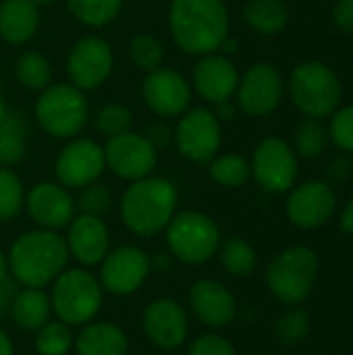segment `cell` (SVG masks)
I'll list each match as a JSON object with an SVG mask.
<instances>
[{"mask_svg":"<svg viewBox=\"0 0 353 355\" xmlns=\"http://www.w3.org/2000/svg\"><path fill=\"white\" fill-rule=\"evenodd\" d=\"M8 272L23 287L44 289L67 268L69 248L58 231L33 229L19 235L8 254Z\"/></svg>","mask_w":353,"mask_h":355,"instance_id":"obj_2","label":"cell"},{"mask_svg":"<svg viewBox=\"0 0 353 355\" xmlns=\"http://www.w3.org/2000/svg\"><path fill=\"white\" fill-rule=\"evenodd\" d=\"M353 171V162L347 158V156H337L331 166H329V179L335 181V183H341L345 181Z\"/></svg>","mask_w":353,"mask_h":355,"instance_id":"obj_43","label":"cell"},{"mask_svg":"<svg viewBox=\"0 0 353 355\" xmlns=\"http://www.w3.org/2000/svg\"><path fill=\"white\" fill-rule=\"evenodd\" d=\"M310 314L304 308H289L275 322V335L283 345H300L310 335Z\"/></svg>","mask_w":353,"mask_h":355,"instance_id":"obj_35","label":"cell"},{"mask_svg":"<svg viewBox=\"0 0 353 355\" xmlns=\"http://www.w3.org/2000/svg\"><path fill=\"white\" fill-rule=\"evenodd\" d=\"M25 208V187L17 173L0 166V220H12Z\"/></svg>","mask_w":353,"mask_h":355,"instance_id":"obj_33","label":"cell"},{"mask_svg":"<svg viewBox=\"0 0 353 355\" xmlns=\"http://www.w3.org/2000/svg\"><path fill=\"white\" fill-rule=\"evenodd\" d=\"M35 6H44V4H52V2H56V0H31Z\"/></svg>","mask_w":353,"mask_h":355,"instance_id":"obj_51","label":"cell"},{"mask_svg":"<svg viewBox=\"0 0 353 355\" xmlns=\"http://www.w3.org/2000/svg\"><path fill=\"white\" fill-rule=\"evenodd\" d=\"M208 171L212 181L223 187H241L252 177V166L241 154L214 156L208 162Z\"/></svg>","mask_w":353,"mask_h":355,"instance_id":"obj_31","label":"cell"},{"mask_svg":"<svg viewBox=\"0 0 353 355\" xmlns=\"http://www.w3.org/2000/svg\"><path fill=\"white\" fill-rule=\"evenodd\" d=\"M104 302L100 279L85 268H64L52 283L50 304L58 320L83 327L96 318Z\"/></svg>","mask_w":353,"mask_h":355,"instance_id":"obj_4","label":"cell"},{"mask_svg":"<svg viewBox=\"0 0 353 355\" xmlns=\"http://www.w3.org/2000/svg\"><path fill=\"white\" fill-rule=\"evenodd\" d=\"M67 8L87 27H104L119 17L123 0H67Z\"/></svg>","mask_w":353,"mask_h":355,"instance_id":"obj_30","label":"cell"},{"mask_svg":"<svg viewBox=\"0 0 353 355\" xmlns=\"http://www.w3.org/2000/svg\"><path fill=\"white\" fill-rule=\"evenodd\" d=\"M56 179L67 189H83L96 183L106 171L104 148L89 137H73L58 152Z\"/></svg>","mask_w":353,"mask_h":355,"instance_id":"obj_13","label":"cell"},{"mask_svg":"<svg viewBox=\"0 0 353 355\" xmlns=\"http://www.w3.org/2000/svg\"><path fill=\"white\" fill-rule=\"evenodd\" d=\"M29 125L21 112H10L0 123V166H15L27 154Z\"/></svg>","mask_w":353,"mask_h":355,"instance_id":"obj_26","label":"cell"},{"mask_svg":"<svg viewBox=\"0 0 353 355\" xmlns=\"http://www.w3.org/2000/svg\"><path fill=\"white\" fill-rule=\"evenodd\" d=\"M75 345L71 327L62 320H48L35 331V352L40 355H67Z\"/></svg>","mask_w":353,"mask_h":355,"instance_id":"obj_32","label":"cell"},{"mask_svg":"<svg viewBox=\"0 0 353 355\" xmlns=\"http://www.w3.org/2000/svg\"><path fill=\"white\" fill-rule=\"evenodd\" d=\"M179 191L164 177H144L133 181L121 198V218L127 231L137 237H154L166 229L177 214Z\"/></svg>","mask_w":353,"mask_h":355,"instance_id":"obj_3","label":"cell"},{"mask_svg":"<svg viewBox=\"0 0 353 355\" xmlns=\"http://www.w3.org/2000/svg\"><path fill=\"white\" fill-rule=\"evenodd\" d=\"M129 56L133 60V64L146 73L162 67V60H164V48L162 44L150 35V33H137L131 37V44H129Z\"/></svg>","mask_w":353,"mask_h":355,"instance_id":"obj_36","label":"cell"},{"mask_svg":"<svg viewBox=\"0 0 353 355\" xmlns=\"http://www.w3.org/2000/svg\"><path fill=\"white\" fill-rule=\"evenodd\" d=\"M104 162L112 175L133 183L154 173L158 164V150L141 133L127 131L106 141Z\"/></svg>","mask_w":353,"mask_h":355,"instance_id":"obj_12","label":"cell"},{"mask_svg":"<svg viewBox=\"0 0 353 355\" xmlns=\"http://www.w3.org/2000/svg\"><path fill=\"white\" fill-rule=\"evenodd\" d=\"M8 316L12 318V322L19 329L35 333L52 316L50 295L44 289H35V287L17 289V293L12 297V304H10V314Z\"/></svg>","mask_w":353,"mask_h":355,"instance_id":"obj_25","label":"cell"},{"mask_svg":"<svg viewBox=\"0 0 353 355\" xmlns=\"http://www.w3.org/2000/svg\"><path fill=\"white\" fill-rule=\"evenodd\" d=\"M189 308L208 329H225L237 314V302L231 289L216 279H198L189 287Z\"/></svg>","mask_w":353,"mask_h":355,"instance_id":"obj_20","label":"cell"},{"mask_svg":"<svg viewBox=\"0 0 353 355\" xmlns=\"http://www.w3.org/2000/svg\"><path fill=\"white\" fill-rule=\"evenodd\" d=\"M6 279H8V258H6V254L0 250V283L6 281Z\"/></svg>","mask_w":353,"mask_h":355,"instance_id":"obj_49","label":"cell"},{"mask_svg":"<svg viewBox=\"0 0 353 355\" xmlns=\"http://www.w3.org/2000/svg\"><path fill=\"white\" fill-rule=\"evenodd\" d=\"M169 29L179 50L193 56L212 54L229 35V10L223 0H173Z\"/></svg>","mask_w":353,"mask_h":355,"instance_id":"obj_1","label":"cell"},{"mask_svg":"<svg viewBox=\"0 0 353 355\" xmlns=\"http://www.w3.org/2000/svg\"><path fill=\"white\" fill-rule=\"evenodd\" d=\"M331 135L341 150L353 152V106L341 108L331 123Z\"/></svg>","mask_w":353,"mask_h":355,"instance_id":"obj_40","label":"cell"},{"mask_svg":"<svg viewBox=\"0 0 353 355\" xmlns=\"http://www.w3.org/2000/svg\"><path fill=\"white\" fill-rule=\"evenodd\" d=\"M289 92L295 106L312 119L331 114L341 100L339 77L322 62L300 64L291 73Z\"/></svg>","mask_w":353,"mask_h":355,"instance_id":"obj_8","label":"cell"},{"mask_svg":"<svg viewBox=\"0 0 353 355\" xmlns=\"http://www.w3.org/2000/svg\"><path fill=\"white\" fill-rule=\"evenodd\" d=\"M175 146L181 156L191 162L208 164L221 148L223 129L218 116L208 108H193L183 112L175 127Z\"/></svg>","mask_w":353,"mask_h":355,"instance_id":"obj_10","label":"cell"},{"mask_svg":"<svg viewBox=\"0 0 353 355\" xmlns=\"http://www.w3.org/2000/svg\"><path fill=\"white\" fill-rule=\"evenodd\" d=\"M144 137L156 148V150H162L166 148L173 139H175V129L166 123V121H154L146 127V133Z\"/></svg>","mask_w":353,"mask_h":355,"instance_id":"obj_41","label":"cell"},{"mask_svg":"<svg viewBox=\"0 0 353 355\" xmlns=\"http://www.w3.org/2000/svg\"><path fill=\"white\" fill-rule=\"evenodd\" d=\"M283 98V79L268 62L252 64L237 85V100L243 112L252 116H266L275 112Z\"/></svg>","mask_w":353,"mask_h":355,"instance_id":"obj_18","label":"cell"},{"mask_svg":"<svg viewBox=\"0 0 353 355\" xmlns=\"http://www.w3.org/2000/svg\"><path fill=\"white\" fill-rule=\"evenodd\" d=\"M166 248L173 258L183 264L200 266L210 262L221 248V229L204 212H177L164 229Z\"/></svg>","mask_w":353,"mask_h":355,"instance_id":"obj_7","label":"cell"},{"mask_svg":"<svg viewBox=\"0 0 353 355\" xmlns=\"http://www.w3.org/2000/svg\"><path fill=\"white\" fill-rule=\"evenodd\" d=\"M64 241L69 248V256H73L81 266H96L110 252V231L102 216L81 212L75 214V218L67 227Z\"/></svg>","mask_w":353,"mask_h":355,"instance_id":"obj_21","label":"cell"},{"mask_svg":"<svg viewBox=\"0 0 353 355\" xmlns=\"http://www.w3.org/2000/svg\"><path fill=\"white\" fill-rule=\"evenodd\" d=\"M193 89L210 104L229 100L239 85V73L235 64L221 54H204L193 67Z\"/></svg>","mask_w":353,"mask_h":355,"instance_id":"obj_22","label":"cell"},{"mask_svg":"<svg viewBox=\"0 0 353 355\" xmlns=\"http://www.w3.org/2000/svg\"><path fill=\"white\" fill-rule=\"evenodd\" d=\"M318 279V256L308 245H293L273 258L266 268L268 291L287 306H300L310 297Z\"/></svg>","mask_w":353,"mask_h":355,"instance_id":"obj_5","label":"cell"},{"mask_svg":"<svg viewBox=\"0 0 353 355\" xmlns=\"http://www.w3.org/2000/svg\"><path fill=\"white\" fill-rule=\"evenodd\" d=\"M218 258H221L223 268L233 277H250L258 264L256 250L243 237H229L221 241Z\"/></svg>","mask_w":353,"mask_h":355,"instance_id":"obj_28","label":"cell"},{"mask_svg":"<svg viewBox=\"0 0 353 355\" xmlns=\"http://www.w3.org/2000/svg\"><path fill=\"white\" fill-rule=\"evenodd\" d=\"M33 112L42 131L56 139L77 137L89 119L87 100L73 83H50L40 92Z\"/></svg>","mask_w":353,"mask_h":355,"instance_id":"obj_6","label":"cell"},{"mask_svg":"<svg viewBox=\"0 0 353 355\" xmlns=\"http://www.w3.org/2000/svg\"><path fill=\"white\" fill-rule=\"evenodd\" d=\"M187 355H237V352L231 345V341H227L223 335L206 333L189 345Z\"/></svg>","mask_w":353,"mask_h":355,"instance_id":"obj_39","label":"cell"},{"mask_svg":"<svg viewBox=\"0 0 353 355\" xmlns=\"http://www.w3.org/2000/svg\"><path fill=\"white\" fill-rule=\"evenodd\" d=\"M141 329L148 341L162 349L173 352L179 349L189 335V320L185 308L173 297L152 300L141 314Z\"/></svg>","mask_w":353,"mask_h":355,"instance_id":"obj_15","label":"cell"},{"mask_svg":"<svg viewBox=\"0 0 353 355\" xmlns=\"http://www.w3.org/2000/svg\"><path fill=\"white\" fill-rule=\"evenodd\" d=\"M295 148L304 158H318L327 148V129L318 119H306L295 131Z\"/></svg>","mask_w":353,"mask_h":355,"instance_id":"obj_37","label":"cell"},{"mask_svg":"<svg viewBox=\"0 0 353 355\" xmlns=\"http://www.w3.org/2000/svg\"><path fill=\"white\" fill-rule=\"evenodd\" d=\"M243 19L254 31L275 35L285 29L289 12L281 0H250L243 8Z\"/></svg>","mask_w":353,"mask_h":355,"instance_id":"obj_27","label":"cell"},{"mask_svg":"<svg viewBox=\"0 0 353 355\" xmlns=\"http://www.w3.org/2000/svg\"><path fill=\"white\" fill-rule=\"evenodd\" d=\"M25 208L40 229L60 231L71 225L77 214L75 198L60 183L42 181L25 193Z\"/></svg>","mask_w":353,"mask_h":355,"instance_id":"obj_17","label":"cell"},{"mask_svg":"<svg viewBox=\"0 0 353 355\" xmlns=\"http://www.w3.org/2000/svg\"><path fill=\"white\" fill-rule=\"evenodd\" d=\"M150 254L139 245H119L106 254L100 262V285L104 291L127 297L133 295L150 277Z\"/></svg>","mask_w":353,"mask_h":355,"instance_id":"obj_9","label":"cell"},{"mask_svg":"<svg viewBox=\"0 0 353 355\" xmlns=\"http://www.w3.org/2000/svg\"><path fill=\"white\" fill-rule=\"evenodd\" d=\"M337 208V196L322 181H308L287 198V218L300 229L322 227Z\"/></svg>","mask_w":353,"mask_h":355,"instance_id":"obj_19","label":"cell"},{"mask_svg":"<svg viewBox=\"0 0 353 355\" xmlns=\"http://www.w3.org/2000/svg\"><path fill=\"white\" fill-rule=\"evenodd\" d=\"M333 19L339 29L353 33V0H339L333 10Z\"/></svg>","mask_w":353,"mask_h":355,"instance_id":"obj_42","label":"cell"},{"mask_svg":"<svg viewBox=\"0 0 353 355\" xmlns=\"http://www.w3.org/2000/svg\"><path fill=\"white\" fill-rule=\"evenodd\" d=\"M214 114L218 116V121H231L235 116V108H233V104L229 100H225V102L216 104V112Z\"/></svg>","mask_w":353,"mask_h":355,"instance_id":"obj_46","label":"cell"},{"mask_svg":"<svg viewBox=\"0 0 353 355\" xmlns=\"http://www.w3.org/2000/svg\"><path fill=\"white\" fill-rule=\"evenodd\" d=\"M252 177L268 193H283L293 187L298 177V160L291 146L281 137L262 139L250 162Z\"/></svg>","mask_w":353,"mask_h":355,"instance_id":"obj_11","label":"cell"},{"mask_svg":"<svg viewBox=\"0 0 353 355\" xmlns=\"http://www.w3.org/2000/svg\"><path fill=\"white\" fill-rule=\"evenodd\" d=\"M141 98L146 106L158 116H179L191 102V85L187 79L169 67L150 71L141 83Z\"/></svg>","mask_w":353,"mask_h":355,"instance_id":"obj_16","label":"cell"},{"mask_svg":"<svg viewBox=\"0 0 353 355\" xmlns=\"http://www.w3.org/2000/svg\"><path fill=\"white\" fill-rule=\"evenodd\" d=\"M127 355H139V354H127Z\"/></svg>","mask_w":353,"mask_h":355,"instance_id":"obj_52","label":"cell"},{"mask_svg":"<svg viewBox=\"0 0 353 355\" xmlns=\"http://www.w3.org/2000/svg\"><path fill=\"white\" fill-rule=\"evenodd\" d=\"M40 25V10L31 0H2L0 2V37L6 44L29 42Z\"/></svg>","mask_w":353,"mask_h":355,"instance_id":"obj_24","label":"cell"},{"mask_svg":"<svg viewBox=\"0 0 353 355\" xmlns=\"http://www.w3.org/2000/svg\"><path fill=\"white\" fill-rule=\"evenodd\" d=\"M112 48L106 40L85 35L73 44L67 56L69 81L81 92L100 87L112 73Z\"/></svg>","mask_w":353,"mask_h":355,"instance_id":"obj_14","label":"cell"},{"mask_svg":"<svg viewBox=\"0 0 353 355\" xmlns=\"http://www.w3.org/2000/svg\"><path fill=\"white\" fill-rule=\"evenodd\" d=\"M17 293V285L12 281H2L0 283V322L10 314V304H12V297Z\"/></svg>","mask_w":353,"mask_h":355,"instance_id":"obj_44","label":"cell"},{"mask_svg":"<svg viewBox=\"0 0 353 355\" xmlns=\"http://www.w3.org/2000/svg\"><path fill=\"white\" fill-rule=\"evenodd\" d=\"M77 210L81 214H92V216H102L112 208V191L102 185V183H92L81 189L79 198L75 200Z\"/></svg>","mask_w":353,"mask_h":355,"instance_id":"obj_38","label":"cell"},{"mask_svg":"<svg viewBox=\"0 0 353 355\" xmlns=\"http://www.w3.org/2000/svg\"><path fill=\"white\" fill-rule=\"evenodd\" d=\"M94 127L98 133H102L106 139H110V137L131 131L133 114L125 104L110 102V104H104L102 108H98V112L94 114Z\"/></svg>","mask_w":353,"mask_h":355,"instance_id":"obj_34","label":"cell"},{"mask_svg":"<svg viewBox=\"0 0 353 355\" xmlns=\"http://www.w3.org/2000/svg\"><path fill=\"white\" fill-rule=\"evenodd\" d=\"M15 79L29 92H42L52 81V67L40 52H25L15 62Z\"/></svg>","mask_w":353,"mask_h":355,"instance_id":"obj_29","label":"cell"},{"mask_svg":"<svg viewBox=\"0 0 353 355\" xmlns=\"http://www.w3.org/2000/svg\"><path fill=\"white\" fill-rule=\"evenodd\" d=\"M237 48H239V42L227 35V37L223 40V44H221V48H218V50H225L227 54H235V52H237Z\"/></svg>","mask_w":353,"mask_h":355,"instance_id":"obj_48","label":"cell"},{"mask_svg":"<svg viewBox=\"0 0 353 355\" xmlns=\"http://www.w3.org/2000/svg\"><path fill=\"white\" fill-rule=\"evenodd\" d=\"M6 114H8V108H6V102H4V98H2V94H0V123L4 121Z\"/></svg>","mask_w":353,"mask_h":355,"instance_id":"obj_50","label":"cell"},{"mask_svg":"<svg viewBox=\"0 0 353 355\" xmlns=\"http://www.w3.org/2000/svg\"><path fill=\"white\" fill-rule=\"evenodd\" d=\"M0 355H12V341L2 329H0Z\"/></svg>","mask_w":353,"mask_h":355,"instance_id":"obj_47","label":"cell"},{"mask_svg":"<svg viewBox=\"0 0 353 355\" xmlns=\"http://www.w3.org/2000/svg\"><path fill=\"white\" fill-rule=\"evenodd\" d=\"M77 355H127L129 339L121 327L114 322H87L75 337Z\"/></svg>","mask_w":353,"mask_h":355,"instance_id":"obj_23","label":"cell"},{"mask_svg":"<svg viewBox=\"0 0 353 355\" xmlns=\"http://www.w3.org/2000/svg\"><path fill=\"white\" fill-rule=\"evenodd\" d=\"M339 225H341V229H343L345 233L353 235V198L350 200V204L345 206V210H343V214H341Z\"/></svg>","mask_w":353,"mask_h":355,"instance_id":"obj_45","label":"cell"}]
</instances>
